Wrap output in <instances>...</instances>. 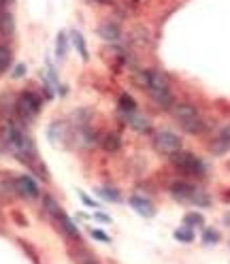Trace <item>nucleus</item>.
Masks as SVG:
<instances>
[{
  "label": "nucleus",
  "instance_id": "obj_1",
  "mask_svg": "<svg viewBox=\"0 0 230 264\" xmlns=\"http://www.w3.org/2000/svg\"><path fill=\"white\" fill-rule=\"evenodd\" d=\"M3 139L7 141L9 147L15 152V156L22 160V162H30V160L36 158V147H34V141L30 139V135L20 128L17 124L7 122L5 130H3Z\"/></svg>",
  "mask_w": 230,
  "mask_h": 264
},
{
  "label": "nucleus",
  "instance_id": "obj_2",
  "mask_svg": "<svg viewBox=\"0 0 230 264\" xmlns=\"http://www.w3.org/2000/svg\"><path fill=\"white\" fill-rule=\"evenodd\" d=\"M147 79H149L147 81V94L158 107L170 109L175 105V98H172V92H170V81L162 70H158V68L147 70Z\"/></svg>",
  "mask_w": 230,
  "mask_h": 264
},
{
  "label": "nucleus",
  "instance_id": "obj_3",
  "mask_svg": "<svg viewBox=\"0 0 230 264\" xmlns=\"http://www.w3.org/2000/svg\"><path fill=\"white\" fill-rule=\"evenodd\" d=\"M170 162L179 173H185V175H194V177H203L207 173V166L205 162L200 160L196 154L192 152H185V149H179L170 156Z\"/></svg>",
  "mask_w": 230,
  "mask_h": 264
},
{
  "label": "nucleus",
  "instance_id": "obj_4",
  "mask_svg": "<svg viewBox=\"0 0 230 264\" xmlns=\"http://www.w3.org/2000/svg\"><path fill=\"white\" fill-rule=\"evenodd\" d=\"M41 105H43V100L34 92H30V90L22 92L17 96V100H15V115H17V120H22L24 124L32 122L34 117L41 113Z\"/></svg>",
  "mask_w": 230,
  "mask_h": 264
},
{
  "label": "nucleus",
  "instance_id": "obj_5",
  "mask_svg": "<svg viewBox=\"0 0 230 264\" xmlns=\"http://www.w3.org/2000/svg\"><path fill=\"white\" fill-rule=\"evenodd\" d=\"M154 149L158 154H162V156H172L175 152L181 149V137H177L175 132H170V130H158L156 135H154Z\"/></svg>",
  "mask_w": 230,
  "mask_h": 264
},
{
  "label": "nucleus",
  "instance_id": "obj_6",
  "mask_svg": "<svg viewBox=\"0 0 230 264\" xmlns=\"http://www.w3.org/2000/svg\"><path fill=\"white\" fill-rule=\"evenodd\" d=\"M15 192L24 198H39V183L30 177V175H20L15 179Z\"/></svg>",
  "mask_w": 230,
  "mask_h": 264
},
{
  "label": "nucleus",
  "instance_id": "obj_7",
  "mask_svg": "<svg viewBox=\"0 0 230 264\" xmlns=\"http://www.w3.org/2000/svg\"><path fill=\"white\" fill-rule=\"evenodd\" d=\"M209 152H211L213 156H224V154L230 152V124H226V126L220 130V135L209 143Z\"/></svg>",
  "mask_w": 230,
  "mask_h": 264
},
{
  "label": "nucleus",
  "instance_id": "obj_8",
  "mask_svg": "<svg viewBox=\"0 0 230 264\" xmlns=\"http://www.w3.org/2000/svg\"><path fill=\"white\" fill-rule=\"evenodd\" d=\"M196 190L198 187L192 185V183H188V181H175V183H170L168 192H170L172 198L179 200V202H192V196H194Z\"/></svg>",
  "mask_w": 230,
  "mask_h": 264
},
{
  "label": "nucleus",
  "instance_id": "obj_9",
  "mask_svg": "<svg viewBox=\"0 0 230 264\" xmlns=\"http://www.w3.org/2000/svg\"><path fill=\"white\" fill-rule=\"evenodd\" d=\"M170 113H172V117H175L179 124L192 120V117H196V115H200L198 109L192 105V102H175V105L170 107Z\"/></svg>",
  "mask_w": 230,
  "mask_h": 264
},
{
  "label": "nucleus",
  "instance_id": "obj_10",
  "mask_svg": "<svg viewBox=\"0 0 230 264\" xmlns=\"http://www.w3.org/2000/svg\"><path fill=\"white\" fill-rule=\"evenodd\" d=\"M130 207H132V211H137L141 217H154L156 215V207L151 204V200L149 198H145V196H139V194H135V196H130Z\"/></svg>",
  "mask_w": 230,
  "mask_h": 264
},
{
  "label": "nucleus",
  "instance_id": "obj_11",
  "mask_svg": "<svg viewBox=\"0 0 230 264\" xmlns=\"http://www.w3.org/2000/svg\"><path fill=\"white\" fill-rule=\"evenodd\" d=\"M126 122H128V126H130L132 130H137V132H143V135H147V132L151 130V124H149V120L143 113H139V111H132V113H126Z\"/></svg>",
  "mask_w": 230,
  "mask_h": 264
},
{
  "label": "nucleus",
  "instance_id": "obj_12",
  "mask_svg": "<svg viewBox=\"0 0 230 264\" xmlns=\"http://www.w3.org/2000/svg\"><path fill=\"white\" fill-rule=\"evenodd\" d=\"M100 147H103L105 152H109V154L120 152V147H122V137L118 135V132H107V135L100 139Z\"/></svg>",
  "mask_w": 230,
  "mask_h": 264
},
{
  "label": "nucleus",
  "instance_id": "obj_13",
  "mask_svg": "<svg viewBox=\"0 0 230 264\" xmlns=\"http://www.w3.org/2000/svg\"><path fill=\"white\" fill-rule=\"evenodd\" d=\"M98 34L103 36L105 41H109V43H115V41H120V36H122V32H120V28L115 26L113 22H107V24H100L98 26Z\"/></svg>",
  "mask_w": 230,
  "mask_h": 264
},
{
  "label": "nucleus",
  "instance_id": "obj_14",
  "mask_svg": "<svg viewBox=\"0 0 230 264\" xmlns=\"http://www.w3.org/2000/svg\"><path fill=\"white\" fill-rule=\"evenodd\" d=\"M13 32H15V20H13V13L0 11V34L3 36H13Z\"/></svg>",
  "mask_w": 230,
  "mask_h": 264
},
{
  "label": "nucleus",
  "instance_id": "obj_15",
  "mask_svg": "<svg viewBox=\"0 0 230 264\" xmlns=\"http://www.w3.org/2000/svg\"><path fill=\"white\" fill-rule=\"evenodd\" d=\"M179 126L183 128V132H188V135H200V132L205 130V120L200 115H196L188 122H181Z\"/></svg>",
  "mask_w": 230,
  "mask_h": 264
},
{
  "label": "nucleus",
  "instance_id": "obj_16",
  "mask_svg": "<svg viewBox=\"0 0 230 264\" xmlns=\"http://www.w3.org/2000/svg\"><path fill=\"white\" fill-rule=\"evenodd\" d=\"M43 209H45V211L55 219V222L64 215V209L60 207V204H57V200H55L53 196H45V198H43Z\"/></svg>",
  "mask_w": 230,
  "mask_h": 264
},
{
  "label": "nucleus",
  "instance_id": "obj_17",
  "mask_svg": "<svg viewBox=\"0 0 230 264\" xmlns=\"http://www.w3.org/2000/svg\"><path fill=\"white\" fill-rule=\"evenodd\" d=\"M57 224H60V228H62V230H64V232L68 234L70 239H75V241L79 239V230H77L75 222H73V219H70V217H68L66 213H64V215H62L60 219H57Z\"/></svg>",
  "mask_w": 230,
  "mask_h": 264
},
{
  "label": "nucleus",
  "instance_id": "obj_18",
  "mask_svg": "<svg viewBox=\"0 0 230 264\" xmlns=\"http://www.w3.org/2000/svg\"><path fill=\"white\" fill-rule=\"evenodd\" d=\"M70 39H73V45L77 47V51H79V55L83 58V60H88V45H85V39H83V34L81 32H77V30H73L70 32Z\"/></svg>",
  "mask_w": 230,
  "mask_h": 264
},
{
  "label": "nucleus",
  "instance_id": "obj_19",
  "mask_svg": "<svg viewBox=\"0 0 230 264\" xmlns=\"http://www.w3.org/2000/svg\"><path fill=\"white\" fill-rule=\"evenodd\" d=\"M172 237H175L179 243H192L194 241V230L183 224V228H177L175 232H172Z\"/></svg>",
  "mask_w": 230,
  "mask_h": 264
},
{
  "label": "nucleus",
  "instance_id": "obj_20",
  "mask_svg": "<svg viewBox=\"0 0 230 264\" xmlns=\"http://www.w3.org/2000/svg\"><path fill=\"white\" fill-rule=\"evenodd\" d=\"M192 204H196V207H211V196L205 192V190L198 187L192 196Z\"/></svg>",
  "mask_w": 230,
  "mask_h": 264
},
{
  "label": "nucleus",
  "instance_id": "obj_21",
  "mask_svg": "<svg viewBox=\"0 0 230 264\" xmlns=\"http://www.w3.org/2000/svg\"><path fill=\"white\" fill-rule=\"evenodd\" d=\"M120 109H122L124 113H132V111H137V102H135V98H132L130 94H120Z\"/></svg>",
  "mask_w": 230,
  "mask_h": 264
},
{
  "label": "nucleus",
  "instance_id": "obj_22",
  "mask_svg": "<svg viewBox=\"0 0 230 264\" xmlns=\"http://www.w3.org/2000/svg\"><path fill=\"white\" fill-rule=\"evenodd\" d=\"M11 66V49L7 45H0V75Z\"/></svg>",
  "mask_w": 230,
  "mask_h": 264
},
{
  "label": "nucleus",
  "instance_id": "obj_23",
  "mask_svg": "<svg viewBox=\"0 0 230 264\" xmlns=\"http://www.w3.org/2000/svg\"><path fill=\"white\" fill-rule=\"evenodd\" d=\"M98 194L100 196H103L105 200H111V202H120V192H118V190H115V187H98Z\"/></svg>",
  "mask_w": 230,
  "mask_h": 264
},
{
  "label": "nucleus",
  "instance_id": "obj_24",
  "mask_svg": "<svg viewBox=\"0 0 230 264\" xmlns=\"http://www.w3.org/2000/svg\"><path fill=\"white\" fill-rule=\"evenodd\" d=\"M66 49H68V43H66V32H60L55 39V55L57 58H64L66 55Z\"/></svg>",
  "mask_w": 230,
  "mask_h": 264
},
{
  "label": "nucleus",
  "instance_id": "obj_25",
  "mask_svg": "<svg viewBox=\"0 0 230 264\" xmlns=\"http://www.w3.org/2000/svg\"><path fill=\"white\" fill-rule=\"evenodd\" d=\"M203 243H205V245L220 243V232L213 230V228H205V230H203Z\"/></svg>",
  "mask_w": 230,
  "mask_h": 264
},
{
  "label": "nucleus",
  "instance_id": "obj_26",
  "mask_svg": "<svg viewBox=\"0 0 230 264\" xmlns=\"http://www.w3.org/2000/svg\"><path fill=\"white\" fill-rule=\"evenodd\" d=\"M203 222H205V217L200 215V213H188L183 217V224L185 226H190V228H194V226H203Z\"/></svg>",
  "mask_w": 230,
  "mask_h": 264
},
{
  "label": "nucleus",
  "instance_id": "obj_27",
  "mask_svg": "<svg viewBox=\"0 0 230 264\" xmlns=\"http://www.w3.org/2000/svg\"><path fill=\"white\" fill-rule=\"evenodd\" d=\"M77 194H79V198H81V200L85 202V207H90V209H98V202H96V200H94L92 196H88L85 192H81V190H79Z\"/></svg>",
  "mask_w": 230,
  "mask_h": 264
},
{
  "label": "nucleus",
  "instance_id": "obj_28",
  "mask_svg": "<svg viewBox=\"0 0 230 264\" xmlns=\"http://www.w3.org/2000/svg\"><path fill=\"white\" fill-rule=\"evenodd\" d=\"M92 237L96 241H100V243H111V237L107 232H103V230H92Z\"/></svg>",
  "mask_w": 230,
  "mask_h": 264
},
{
  "label": "nucleus",
  "instance_id": "obj_29",
  "mask_svg": "<svg viewBox=\"0 0 230 264\" xmlns=\"http://www.w3.org/2000/svg\"><path fill=\"white\" fill-rule=\"evenodd\" d=\"M81 258H79V264H98V260L94 258V254H90V252H83V254H79Z\"/></svg>",
  "mask_w": 230,
  "mask_h": 264
},
{
  "label": "nucleus",
  "instance_id": "obj_30",
  "mask_svg": "<svg viewBox=\"0 0 230 264\" xmlns=\"http://www.w3.org/2000/svg\"><path fill=\"white\" fill-rule=\"evenodd\" d=\"M96 222H100V224H111V217H109L107 213H103V211H98V213H96Z\"/></svg>",
  "mask_w": 230,
  "mask_h": 264
},
{
  "label": "nucleus",
  "instance_id": "obj_31",
  "mask_svg": "<svg viewBox=\"0 0 230 264\" xmlns=\"http://www.w3.org/2000/svg\"><path fill=\"white\" fill-rule=\"evenodd\" d=\"M24 75H26V64H17L15 70H13V77L20 79V77H24Z\"/></svg>",
  "mask_w": 230,
  "mask_h": 264
},
{
  "label": "nucleus",
  "instance_id": "obj_32",
  "mask_svg": "<svg viewBox=\"0 0 230 264\" xmlns=\"http://www.w3.org/2000/svg\"><path fill=\"white\" fill-rule=\"evenodd\" d=\"M94 3H98V5H113L115 0H94Z\"/></svg>",
  "mask_w": 230,
  "mask_h": 264
},
{
  "label": "nucleus",
  "instance_id": "obj_33",
  "mask_svg": "<svg viewBox=\"0 0 230 264\" xmlns=\"http://www.w3.org/2000/svg\"><path fill=\"white\" fill-rule=\"evenodd\" d=\"M224 224H226V226H228V228H230V211H228V213H226V215H224Z\"/></svg>",
  "mask_w": 230,
  "mask_h": 264
},
{
  "label": "nucleus",
  "instance_id": "obj_34",
  "mask_svg": "<svg viewBox=\"0 0 230 264\" xmlns=\"http://www.w3.org/2000/svg\"><path fill=\"white\" fill-rule=\"evenodd\" d=\"M228 245H230V243H228Z\"/></svg>",
  "mask_w": 230,
  "mask_h": 264
}]
</instances>
